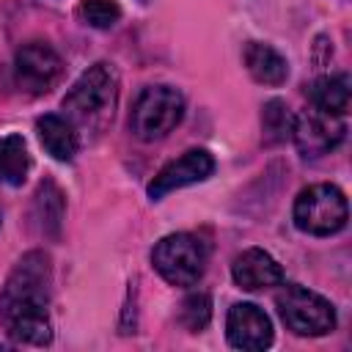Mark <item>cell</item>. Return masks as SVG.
Returning <instances> with one entry per match:
<instances>
[{"instance_id": "e0dca14e", "label": "cell", "mask_w": 352, "mask_h": 352, "mask_svg": "<svg viewBox=\"0 0 352 352\" xmlns=\"http://www.w3.org/2000/svg\"><path fill=\"white\" fill-rule=\"evenodd\" d=\"M261 124H264V135L270 143H280L292 135V113L286 107V102L280 99H270L264 104V113H261Z\"/></svg>"}, {"instance_id": "5b68a950", "label": "cell", "mask_w": 352, "mask_h": 352, "mask_svg": "<svg viewBox=\"0 0 352 352\" xmlns=\"http://www.w3.org/2000/svg\"><path fill=\"white\" fill-rule=\"evenodd\" d=\"M294 226L311 236H330L346 226L349 206L336 184H311L294 201Z\"/></svg>"}, {"instance_id": "7a4b0ae2", "label": "cell", "mask_w": 352, "mask_h": 352, "mask_svg": "<svg viewBox=\"0 0 352 352\" xmlns=\"http://www.w3.org/2000/svg\"><path fill=\"white\" fill-rule=\"evenodd\" d=\"M118 102V74L110 63L99 60L63 96V113L74 126L102 129L116 110Z\"/></svg>"}, {"instance_id": "9a60e30c", "label": "cell", "mask_w": 352, "mask_h": 352, "mask_svg": "<svg viewBox=\"0 0 352 352\" xmlns=\"http://www.w3.org/2000/svg\"><path fill=\"white\" fill-rule=\"evenodd\" d=\"M30 173V154L22 135H3L0 138V182L8 187L25 184Z\"/></svg>"}, {"instance_id": "5bb4252c", "label": "cell", "mask_w": 352, "mask_h": 352, "mask_svg": "<svg viewBox=\"0 0 352 352\" xmlns=\"http://www.w3.org/2000/svg\"><path fill=\"white\" fill-rule=\"evenodd\" d=\"M308 96H311V107L344 118L349 110V99H352L349 77L346 74H324L311 85Z\"/></svg>"}, {"instance_id": "6da1fadb", "label": "cell", "mask_w": 352, "mask_h": 352, "mask_svg": "<svg viewBox=\"0 0 352 352\" xmlns=\"http://www.w3.org/2000/svg\"><path fill=\"white\" fill-rule=\"evenodd\" d=\"M50 283L52 270L47 253L30 250L16 261L0 292V324L11 338L36 346L52 341Z\"/></svg>"}, {"instance_id": "7c38bea8", "label": "cell", "mask_w": 352, "mask_h": 352, "mask_svg": "<svg viewBox=\"0 0 352 352\" xmlns=\"http://www.w3.org/2000/svg\"><path fill=\"white\" fill-rule=\"evenodd\" d=\"M36 132H38V140L47 148V154L60 162L74 160V154L80 151V132L66 116H58V113L41 116L36 121Z\"/></svg>"}, {"instance_id": "30bf717a", "label": "cell", "mask_w": 352, "mask_h": 352, "mask_svg": "<svg viewBox=\"0 0 352 352\" xmlns=\"http://www.w3.org/2000/svg\"><path fill=\"white\" fill-rule=\"evenodd\" d=\"M226 336L228 344L245 352H258L272 344V322L270 316L253 302H236L228 308L226 316Z\"/></svg>"}, {"instance_id": "9c48e42d", "label": "cell", "mask_w": 352, "mask_h": 352, "mask_svg": "<svg viewBox=\"0 0 352 352\" xmlns=\"http://www.w3.org/2000/svg\"><path fill=\"white\" fill-rule=\"evenodd\" d=\"M212 170H214L212 154L204 151V148H190V151H184L182 157L170 160L168 165H162L157 170V176L148 184V198L151 201H160V198H165L173 190H182L187 184H195V182L209 179Z\"/></svg>"}, {"instance_id": "ac0fdd59", "label": "cell", "mask_w": 352, "mask_h": 352, "mask_svg": "<svg viewBox=\"0 0 352 352\" xmlns=\"http://www.w3.org/2000/svg\"><path fill=\"white\" fill-rule=\"evenodd\" d=\"M209 316H212V300L206 294H190L184 302H182V314H179V322L190 330V333H198L209 324Z\"/></svg>"}, {"instance_id": "3957f363", "label": "cell", "mask_w": 352, "mask_h": 352, "mask_svg": "<svg viewBox=\"0 0 352 352\" xmlns=\"http://www.w3.org/2000/svg\"><path fill=\"white\" fill-rule=\"evenodd\" d=\"M209 261V248L201 236L179 231L162 236L151 250L154 270L170 283V286H192L201 280Z\"/></svg>"}, {"instance_id": "4fadbf2b", "label": "cell", "mask_w": 352, "mask_h": 352, "mask_svg": "<svg viewBox=\"0 0 352 352\" xmlns=\"http://www.w3.org/2000/svg\"><path fill=\"white\" fill-rule=\"evenodd\" d=\"M242 60H245V66H248V72H250V77H253L256 82L280 85V82H286V77H289V63H286V58H283L275 47H270V44L250 41V44L245 47V52H242Z\"/></svg>"}, {"instance_id": "2e32d148", "label": "cell", "mask_w": 352, "mask_h": 352, "mask_svg": "<svg viewBox=\"0 0 352 352\" xmlns=\"http://www.w3.org/2000/svg\"><path fill=\"white\" fill-rule=\"evenodd\" d=\"M77 16L91 28L107 30L121 19V6L116 0H80L77 3Z\"/></svg>"}, {"instance_id": "52a82bcc", "label": "cell", "mask_w": 352, "mask_h": 352, "mask_svg": "<svg viewBox=\"0 0 352 352\" xmlns=\"http://www.w3.org/2000/svg\"><path fill=\"white\" fill-rule=\"evenodd\" d=\"M344 121L341 116H333V113H324V110H302L297 116H292V140L297 146V151L302 157H322V154H330L341 140H344Z\"/></svg>"}, {"instance_id": "8fae6325", "label": "cell", "mask_w": 352, "mask_h": 352, "mask_svg": "<svg viewBox=\"0 0 352 352\" xmlns=\"http://www.w3.org/2000/svg\"><path fill=\"white\" fill-rule=\"evenodd\" d=\"M231 278L245 292H261L283 283V267L261 248L242 250L231 264Z\"/></svg>"}, {"instance_id": "277c9868", "label": "cell", "mask_w": 352, "mask_h": 352, "mask_svg": "<svg viewBox=\"0 0 352 352\" xmlns=\"http://www.w3.org/2000/svg\"><path fill=\"white\" fill-rule=\"evenodd\" d=\"M184 118V96L170 85H148L132 104L129 129L135 138L151 143L165 138Z\"/></svg>"}, {"instance_id": "8992f818", "label": "cell", "mask_w": 352, "mask_h": 352, "mask_svg": "<svg viewBox=\"0 0 352 352\" xmlns=\"http://www.w3.org/2000/svg\"><path fill=\"white\" fill-rule=\"evenodd\" d=\"M275 308L286 330L297 336H327L336 327V308L330 300L305 286H283L275 297Z\"/></svg>"}, {"instance_id": "ba28073f", "label": "cell", "mask_w": 352, "mask_h": 352, "mask_svg": "<svg viewBox=\"0 0 352 352\" xmlns=\"http://www.w3.org/2000/svg\"><path fill=\"white\" fill-rule=\"evenodd\" d=\"M63 72L60 55L47 41H28L14 55V74L16 82L30 94H47Z\"/></svg>"}]
</instances>
